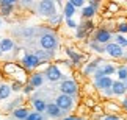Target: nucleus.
Wrapping results in <instances>:
<instances>
[{"instance_id": "f257e3e1", "label": "nucleus", "mask_w": 127, "mask_h": 120, "mask_svg": "<svg viewBox=\"0 0 127 120\" xmlns=\"http://www.w3.org/2000/svg\"><path fill=\"white\" fill-rule=\"evenodd\" d=\"M57 44H58V41H57V36L53 34V33H44V34H41V37H39V45L46 51L55 50Z\"/></svg>"}, {"instance_id": "f03ea898", "label": "nucleus", "mask_w": 127, "mask_h": 120, "mask_svg": "<svg viewBox=\"0 0 127 120\" xmlns=\"http://www.w3.org/2000/svg\"><path fill=\"white\" fill-rule=\"evenodd\" d=\"M38 9H39V14L42 16H47V17H53L57 14V9H55V3L52 0H42L38 5Z\"/></svg>"}, {"instance_id": "7ed1b4c3", "label": "nucleus", "mask_w": 127, "mask_h": 120, "mask_svg": "<svg viewBox=\"0 0 127 120\" xmlns=\"http://www.w3.org/2000/svg\"><path fill=\"white\" fill-rule=\"evenodd\" d=\"M60 90H61V94L72 97V95L77 94V90H79V86H77V83H75L74 80H64V81L60 84Z\"/></svg>"}, {"instance_id": "20e7f679", "label": "nucleus", "mask_w": 127, "mask_h": 120, "mask_svg": "<svg viewBox=\"0 0 127 120\" xmlns=\"http://www.w3.org/2000/svg\"><path fill=\"white\" fill-rule=\"evenodd\" d=\"M55 104L61 111H69V109H72V106H74V100H72V97H69V95L60 94L55 100Z\"/></svg>"}, {"instance_id": "39448f33", "label": "nucleus", "mask_w": 127, "mask_h": 120, "mask_svg": "<svg viewBox=\"0 0 127 120\" xmlns=\"http://www.w3.org/2000/svg\"><path fill=\"white\" fill-rule=\"evenodd\" d=\"M111 33L108 30H105V28H99V30L94 31V42H97V44H110L111 41Z\"/></svg>"}, {"instance_id": "423d86ee", "label": "nucleus", "mask_w": 127, "mask_h": 120, "mask_svg": "<svg viewBox=\"0 0 127 120\" xmlns=\"http://www.w3.org/2000/svg\"><path fill=\"white\" fill-rule=\"evenodd\" d=\"M22 66L28 70H33V69H36V67L41 66V61L35 56V53H27L22 58Z\"/></svg>"}, {"instance_id": "0eeeda50", "label": "nucleus", "mask_w": 127, "mask_h": 120, "mask_svg": "<svg viewBox=\"0 0 127 120\" xmlns=\"http://www.w3.org/2000/svg\"><path fill=\"white\" fill-rule=\"evenodd\" d=\"M105 51L111 56V58H123V56H124L123 47H119L118 44H115V42L107 44V45H105Z\"/></svg>"}, {"instance_id": "6e6552de", "label": "nucleus", "mask_w": 127, "mask_h": 120, "mask_svg": "<svg viewBox=\"0 0 127 120\" xmlns=\"http://www.w3.org/2000/svg\"><path fill=\"white\" fill-rule=\"evenodd\" d=\"M46 78L49 81H58V80H61V70H60V67L55 66V64H52V66H49L47 67V70H46Z\"/></svg>"}, {"instance_id": "1a4fd4ad", "label": "nucleus", "mask_w": 127, "mask_h": 120, "mask_svg": "<svg viewBox=\"0 0 127 120\" xmlns=\"http://www.w3.org/2000/svg\"><path fill=\"white\" fill-rule=\"evenodd\" d=\"M46 112H47V116L50 119H61V116H63V111L55 103H49L47 108H46Z\"/></svg>"}, {"instance_id": "9d476101", "label": "nucleus", "mask_w": 127, "mask_h": 120, "mask_svg": "<svg viewBox=\"0 0 127 120\" xmlns=\"http://www.w3.org/2000/svg\"><path fill=\"white\" fill-rule=\"evenodd\" d=\"M111 86H113V80H111V76H104V78H100V80L96 81V87L100 89V90H108V89H111Z\"/></svg>"}, {"instance_id": "9b49d317", "label": "nucleus", "mask_w": 127, "mask_h": 120, "mask_svg": "<svg viewBox=\"0 0 127 120\" xmlns=\"http://www.w3.org/2000/svg\"><path fill=\"white\" fill-rule=\"evenodd\" d=\"M13 47H14V42L9 39V37H0V51H2V53L11 51Z\"/></svg>"}, {"instance_id": "f8f14e48", "label": "nucleus", "mask_w": 127, "mask_h": 120, "mask_svg": "<svg viewBox=\"0 0 127 120\" xmlns=\"http://www.w3.org/2000/svg\"><path fill=\"white\" fill-rule=\"evenodd\" d=\"M111 92H113V95H124V94L127 92L126 83H123V81H113V86H111Z\"/></svg>"}, {"instance_id": "ddd939ff", "label": "nucleus", "mask_w": 127, "mask_h": 120, "mask_svg": "<svg viewBox=\"0 0 127 120\" xmlns=\"http://www.w3.org/2000/svg\"><path fill=\"white\" fill-rule=\"evenodd\" d=\"M44 83V75L42 73H33L30 76V80H28V84L32 86V87H39V86H42Z\"/></svg>"}, {"instance_id": "4468645a", "label": "nucleus", "mask_w": 127, "mask_h": 120, "mask_svg": "<svg viewBox=\"0 0 127 120\" xmlns=\"http://www.w3.org/2000/svg\"><path fill=\"white\" fill-rule=\"evenodd\" d=\"M28 114H30V111L27 108H16L13 111V117L17 119V120H25L28 117Z\"/></svg>"}, {"instance_id": "2eb2a0df", "label": "nucleus", "mask_w": 127, "mask_h": 120, "mask_svg": "<svg viewBox=\"0 0 127 120\" xmlns=\"http://www.w3.org/2000/svg\"><path fill=\"white\" fill-rule=\"evenodd\" d=\"M32 104H33V108H35V111L36 112H46V108H47V103L44 102V100H41V98H35L32 102Z\"/></svg>"}, {"instance_id": "dca6fc26", "label": "nucleus", "mask_w": 127, "mask_h": 120, "mask_svg": "<svg viewBox=\"0 0 127 120\" xmlns=\"http://www.w3.org/2000/svg\"><path fill=\"white\" fill-rule=\"evenodd\" d=\"M11 94V84L2 83L0 84V100H6Z\"/></svg>"}, {"instance_id": "f3484780", "label": "nucleus", "mask_w": 127, "mask_h": 120, "mask_svg": "<svg viewBox=\"0 0 127 120\" xmlns=\"http://www.w3.org/2000/svg\"><path fill=\"white\" fill-rule=\"evenodd\" d=\"M63 14H64V17H66V20H69V19L74 17V14H75V8L72 6V5L67 2L64 5V9H63Z\"/></svg>"}, {"instance_id": "a211bd4d", "label": "nucleus", "mask_w": 127, "mask_h": 120, "mask_svg": "<svg viewBox=\"0 0 127 120\" xmlns=\"http://www.w3.org/2000/svg\"><path fill=\"white\" fill-rule=\"evenodd\" d=\"M116 73H118V81H127V66H121L116 69Z\"/></svg>"}, {"instance_id": "6ab92c4d", "label": "nucleus", "mask_w": 127, "mask_h": 120, "mask_svg": "<svg viewBox=\"0 0 127 120\" xmlns=\"http://www.w3.org/2000/svg\"><path fill=\"white\" fill-rule=\"evenodd\" d=\"M94 14H96V9L93 8V6H90V5L82 9V16H83V19H93V17H94Z\"/></svg>"}, {"instance_id": "aec40b11", "label": "nucleus", "mask_w": 127, "mask_h": 120, "mask_svg": "<svg viewBox=\"0 0 127 120\" xmlns=\"http://www.w3.org/2000/svg\"><path fill=\"white\" fill-rule=\"evenodd\" d=\"M99 62L102 61H93L88 64V67L85 69V75H91V73H96V70H97V66H99Z\"/></svg>"}, {"instance_id": "412c9836", "label": "nucleus", "mask_w": 127, "mask_h": 120, "mask_svg": "<svg viewBox=\"0 0 127 120\" xmlns=\"http://www.w3.org/2000/svg\"><path fill=\"white\" fill-rule=\"evenodd\" d=\"M115 44H118L119 47H126L127 45V37L123 34H116L115 36Z\"/></svg>"}, {"instance_id": "4be33fe9", "label": "nucleus", "mask_w": 127, "mask_h": 120, "mask_svg": "<svg viewBox=\"0 0 127 120\" xmlns=\"http://www.w3.org/2000/svg\"><path fill=\"white\" fill-rule=\"evenodd\" d=\"M90 47L94 51H97V53H104V51H105V47H100V44H97V42H94V41L90 44Z\"/></svg>"}, {"instance_id": "5701e85b", "label": "nucleus", "mask_w": 127, "mask_h": 120, "mask_svg": "<svg viewBox=\"0 0 127 120\" xmlns=\"http://www.w3.org/2000/svg\"><path fill=\"white\" fill-rule=\"evenodd\" d=\"M25 120H44V117H42V114H39V112H30L28 114V117L25 119Z\"/></svg>"}, {"instance_id": "b1692460", "label": "nucleus", "mask_w": 127, "mask_h": 120, "mask_svg": "<svg viewBox=\"0 0 127 120\" xmlns=\"http://www.w3.org/2000/svg\"><path fill=\"white\" fill-rule=\"evenodd\" d=\"M11 13H13V6H0V14H2V16L8 17Z\"/></svg>"}, {"instance_id": "393cba45", "label": "nucleus", "mask_w": 127, "mask_h": 120, "mask_svg": "<svg viewBox=\"0 0 127 120\" xmlns=\"http://www.w3.org/2000/svg\"><path fill=\"white\" fill-rule=\"evenodd\" d=\"M35 56H36V58L39 59L41 62H42V59H46V61H47V58H49V55L46 53V50H38L36 53H35Z\"/></svg>"}, {"instance_id": "a878e982", "label": "nucleus", "mask_w": 127, "mask_h": 120, "mask_svg": "<svg viewBox=\"0 0 127 120\" xmlns=\"http://www.w3.org/2000/svg\"><path fill=\"white\" fill-rule=\"evenodd\" d=\"M69 3L74 8H85V2H83V0H69Z\"/></svg>"}, {"instance_id": "bb28decb", "label": "nucleus", "mask_w": 127, "mask_h": 120, "mask_svg": "<svg viewBox=\"0 0 127 120\" xmlns=\"http://www.w3.org/2000/svg\"><path fill=\"white\" fill-rule=\"evenodd\" d=\"M22 81H14V83L11 84V90H14V92H19V90H22Z\"/></svg>"}, {"instance_id": "cd10ccee", "label": "nucleus", "mask_w": 127, "mask_h": 120, "mask_svg": "<svg viewBox=\"0 0 127 120\" xmlns=\"http://www.w3.org/2000/svg\"><path fill=\"white\" fill-rule=\"evenodd\" d=\"M67 55L72 58V61H74V64H80V56L79 55H75L72 50H67Z\"/></svg>"}, {"instance_id": "c85d7f7f", "label": "nucleus", "mask_w": 127, "mask_h": 120, "mask_svg": "<svg viewBox=\"0 0 127 120\" xmlns=\"http://www.w3.org/2000/svg\"><path fill=\"white\" fill-rule=\"evenodd\" d=\"M116 28H118V34H123L124 36L126 33H127V23H119Z\"/></svg>"}, {"instance_id": "c756f323", "label": "nucleus", "mask_w": 127, "mask_h": 120, "mask_svg": "<svg viewBox=\"0 0 127 120\" xmlns=\"http://www.w3.org/2000/svg\"><path fill=\"white\" fill-rule=\"evenodd\" d=\"M16 0H0V6H13Z\"/></svg>"}, {"instance_id": "7c9ffc66", "label": "nucleus", "mask_w": 127, "mask_h": 120, "mask_svg": "<svg viewBox=\"0 0 127 120\" xmlns=\"http://www.w3.org/2000/svg\"><path fill=\"white\" fill-rule=\"evenodd\" d=\"M66 25L69 27V28H79V25L75 23L74 19H69V20H66Z\"/></svg>"}, {"instance_id": "2f4dec72", "label": "nucleus", "mask_w": 127, "mask_h": 120, "mask_svg": "<svg viewBox=\"0 0 127 120\" xmlns=\"http://www.w3.org/2000/svg\"><path fill=\"white\" fill-rule=\"evenodd\" d=\"M33 89H35V87H32L30 84H25V86H24V87H22L24 94H30V92H33Z\"/></svg>"}, {"instance_id": "473e14b6", "label": "nucleus", "mask_w": 127, "mask_h": 120, "mask_svg": "<svg viewBox=\"0 0 127 120\" xmlns=\"http://www.w3.org/2000/svg\"><path fill=\"white\" fill-rule=\"evenodd\" d=\"M104 120H119V117H118V116H113V114H110V116H105Z\"/></svg>"}, {"instance_id": "72a5a7b5", "label": "nucleus", "mask_w": 127, "mask_h": 120, "mask_svg": "<svg viewBox=\"0 0 127 120\" xmlns=\"http://www.w3.org/2000/svg\"><path fill=\"white\" fill-rule=\"evenodd\" d=\"M63 120H83V119H80L77 116H67V117H63Z\"/></svg>"}, {"instance_id": "f704fd0d", "label": "nucleus", "mask_w": 127, "mask_h": 120, "mask_svg": "<svg viewBox=\"0 0 127 120\" xmlns=\"http://www.w3.org/2000/svg\"><path fill=\"white\" fill-rule=\"evenodd\" d=\"M121 106H123V109H126V111H127V97L121 102Z\"/></svg>"}, {"instance_id": "c9c22d12", "label": "nucleus", "mask_w": 127, "mask_h": 120, "mask_svg": "<svg viewBox=\"0 0 127 120\" xmlns=\"http://www.w3.org/2000/svg\"><path fill=\"white\" fill-rule=\"evenodd\" d=\"M0 27H2V19H0Z\"/></svg>"}, {"instance_id": "e433bc0d", "label": "nucleus", "mask_w": 127, "mask_h": 120, "mask_svg": "<svg viewBox=\"0 0 127 120\" xmlns=\"http://www.w3.org/2000/svg\"><path fill=\"white\" fill-rule=\"evenodd\" d=\"M126 87H127V83H126Z\"/></svg>"}]
</instances>
